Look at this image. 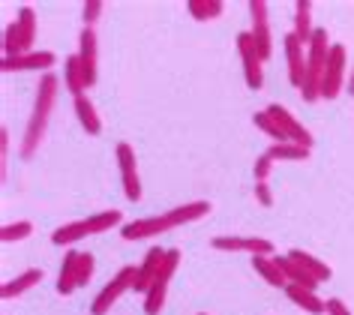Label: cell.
Wrapping results in <instances>:
<instances>
[{"instance_id": "6da1fadb", "label": "cell", "mask_w": 354, "mask_h": 315, "mask_svg": "<svg viewBox=\"0 0 354 315\" xmlns=\"http://www.w3.org/2000/svg\"><path fill=\"white\" fill-rule=\"evenodd\" d=\"M210 201L198 198V201H187V204H177L165 213H156V216H141V220H132V222H123L120 229V238L123 240H147V238H156V234H165L171 229H180L187 222H198L210 213Z\"/></svg>"}, {"instance_id": "7a4b0ae2", "label": "cell", "mask_w": 354, "mask_h": 315, "mask_svg": "<svg viewBox=\"0 0 354 315\" xmlns=\"http://www.w3.org/2000/svg\"><path fill=\"white\" fill-rule=\"evenodd\" d=\"M57 93H60V78L55 73H46L37 84V99H33V111L28 117V129L21 135V160H33L46 138V129H48V120H51V111L57 105Z\"/></svg>"}, {"instance_id": "3957f363", "label": "cell", "mask_w": 354, "mask_h": 315, "mask_svg": "<svg viewBox=\"0 0 354 315\" xmlns=\"http://www.w3.org/2000/svg\"><path fill=\"white\" fill-rule=\"evenodd\" d=\"M111 229H123L120 210H102V213H93V216H87V220L60 225V229L51 234V243H55V247H73V243L91 238V234H105Z\"/></svg>"}, {"instance_id": "277c9868", "label": "cell", "mask_w": 354, "mask_h": 315, "mask_svg": "<svg viewBox=\"0 0 354 315\" xmlns=\"http://www.w3.org/2000/svg\"><path fill=\"white\" fill-rule=\"evenodd\" d=\"M330 48L333 42L327 37L324 28H315L313 39H309L306 46V84L300 96H304V102H318L322 99V78H324V66H327V57H330Z\"/></svg>"}, {"instance_id": "5b68a950", "label": "cell", "mask_w": 354, "mask_h": 315, "mask_svg": "<svg viewBox=\"0 0 354 315\" xmlns=\"http://www.w3.org/2000/svg\"><path fill=\"white\" fill-rule=\"evenodd\" d=\"M96 270V258L93 252H82V249H69L64 256V265L57 270V292L60 294H73L82 285H87L93 279Z\"/></svg>"}, {"instance_id": "8992f818", "label": "cell", "mask_w": 354, "mask_h": 315, "mask_svg": "<svg viewBox=\"0 0 354 315\" xmlns=\"http://www.w3.org/2000/svg\"><path fill=\"white\" fill-rule=\"evenodd\" d=\"M33 39H37V12H33V6H21L19 19L3 30V57L30 55Z\"/></svg>"}, {"instance_id": "52a82bcc", "label": "cell", "mask_w": 354, "mask_h": 315, "mask_svg": "<svg viewBox=\"0 0 354 315\" xmlns=\"http://www.w3.org/2000/svg\"><path fill=\"white\" fill-rule=\"evenodd\" d=\"M136 279H138V267L136 265H127V267H120L118 274H114L109 283L102 285V292L93 297V303H91V315H109L111 312V306L120 300L123 294L129 292L132 285H136Z\"/></svg>"}, {"instance_id": "ba28073f", "label": "cell", "mask_w": 354, "mask_h": 315, "mask_svg": "<svg viewBox=\"0 0 354 315\" xmlns=\"http://www.w3.org/2000/svg\"><path fill=\"white\" fill-rule=\"evenodd\" d=\"M345 84H348V51L339 42H333L322 78V99H336L345 90Z\"/></svg>"}, {"instance_id": "9c48e42d", "label": "cell", "mask_w": 354, "mask_h": 315, "mask_svg": "<svg viewBox=\"0 0 354 315\" xmlns=\"http://www.w3.org/2000/svg\"><path fill=\"white\" fill-rule=\"evenodd\" d=\"M237 55H241V64H243L246 87L261 90V84H264V60L259 55V46H255V39H252L250 30L237 33Z\"/></svg>"}, {"instance_id": "30bf717a", "label": "cell", "mask_w": 354, "mask_h": 315, "mask_svg": "<svg viewBox=\"0 0 354 315\" xmlns=\"http://www.w3.org/2000/svg\"><path fill=\"white\" fill-rule=\"evenodd\" d=\"M250 33L259 46L261 60L268 64L273 57V30H270V10L264 0H250Z\"/></svg>"}, {"instance_id": "8fae6325", "label": "cell", "mask_w": 354, "mask_h": 315, "mask_svg": "<svg viewBox=\"0 0 354 315\" xmlns=\"http://www.w3.org/2000/svg\"><path fill=\"white\" fill-rule=\"evenodd\" d=\"M264 111H268V115H270L273 120H277L279 129H282V135H286L291 144H300V147H309V151H313V142H315L313 133H309V129H306L304 124H300V120H297L295 115H291L286 105L273 102V105H268Z\"/></svg>"}, {"instance_id": "7c38bea8", "label": "cell", "mask_w": 354, "mask_h": 315, "mask_svg": "<svg viewBox=\"0 0 354 315\" xmlns=\"http://www.w3.org/2000/svg\"><path fill=\"white\" fill-rule=\"evenodd\" d=\"M118 165H120V178H123V195L127 201H141V174H138V160L132 144L120 142L118 144Z\"/></svg>"}, {"instance_id": "4fadbf2b", "label": "cell", "mask_w": 354, "mask_h": 315, "mask_svg": "<svg viewBox=\"0 0 354 315\" xmlns=\"http://www.w3.org/2000/svg\"><path fill=\"white\" fill-rule=\"evenodd\" d=\"M219 252H250V256H273V243L268 238H243V234H219L210 240Z\"/></svg>"}, {"instance_id": "5bb4252c", "label": "cell", "mask_w": 354, "mask_h": 315, "mask_svg": "<svg viewBox=\"0 0 354 315\" xmlns=\"http://www.w3.org/2000/svg\"><path fill=\"white\" fill-rule=\"evenodd\" d=\"M282 51H286V60H288V82L291 87H297V90H304L306 84V46L300 42L295 33H286L282 37Z\"/></svg>"}, {"instance_id": "9a60e30c", "label": "cell", "mask_w": 354, "mask_h": 315, "mask_svg": "<svg viewBox=\"0 0 354 315\" xmlns=\"http://www.w3.org/2000/svg\"><path fill=\"white\" fill-rule=\"evenodd\" d=\"M78 60L84 66V82L87 87L96 84V75H100V37H96L93 28H84L78 33Z\"/></svg>"}, {"instance_id": "2e32d148", "label": "cell", "mask_w": 354, "mask_h": 315, "mask_svg": "<svg viewBox=\"0 0 354 315\" xmlns=\"http://www.w3.org/2000/svg\"><path fill=\"white\" fill-rule=\"evenodd\" d=\"M57 64L55 51H30V55H19V57H0V69L3 73H28V69H37V73H51V66Z\"/></svg>"}, {"instance_id": "e0dca14e", "label": "cell", "mask_w": 354, "mask_h": 315, "mask_svg": "<svg viewBox=\"0 0 354 315\" xmlns=\"http://www.w3.org/2000/svg\"><path fill=\"white\" fill-rule=\"evenodd\" d=\"M165 252H168V249H159V247L147 249L145 261H141V265H138V279H136V285H132V292H138V294H147L150 288H153L156 276H159V270H162Z\"/></svg>"}, {"instance_id": "ac0fdd59", "label": "cell", "mask_w": 354, "mask_h": 315, "mask_svg": "<svg viewBox=\"0 0 354 315\" xmlns=\"http://www.w3.org/2000/svg\"><path fill=\"white\" fill-rule=\"evenodd\" d=\"M42 279H46V274H42L39 267H30V270H24V274H19L15 279H6L3 288H0V297H3V300L21 297V294H28L30 288H37Z\"/></svg>"}, {"instance_id": "d6986e66", "label": "cell", "mask_w": 354, "mask_h": 315, "mask_svg": "<svg viewBox=\"0 0 354 315\" xmlns=\"http://www.w3.org/2000/svg\"><path fill=\"white\" fill-rule=\"evenodd\" d=\"M273 258H277V265H279L282 274H286L288 285H300V288H309V292H315V288L322 285V283H318V279H315L313 274H306V270L300 267V265H297V261L291 258V256H273Z\"/></svg>"}, {"instance_id": "ffe728a7", "label": "cell", "mask_w": 354, "mask_h": 315, "mask_svg": "<svg viewBox=\"0 0 354 315\" xmlns=\"http://www.w3.org/2000/svg\"><path fill=\"white\" fill-rule=\"evenodd\" d=\"M252 270H255V274H259L270 288H282V292L288 288V279H286V274L279 270V265H277V258H273V256H252Z\"/></svg>"}, {"instance_id": "44dd1931", "label": "cell", "mask_w": 354, "mask_h": 315, "mask_svg": "<svg viewBox=\"0 0 354 315\" xmlns=\"http://www.w3.org/2000/svg\"><path fill=\"white\" fill-rule=\"evenodd\" d=\"M75 117L78 124H82V129L87 135H100L102 133V117L100 111H96V105L91 102V96H75Z\"/></svg>"}, {"instance_id": "7402d4cb", "label": "cell", "mask_w": 354, "mask_h": 315, "mask_svg": "<svg viewBox=\"0 0 354 315\" xmlns=\"http://www.w3.org/2000/svg\"><path fill=\"white\" fill-rule=\"evenodd\" d=\"M286 294H288V300L300 306L304 312L309 315H324L327 312V300H322L315 292H309V288H300V285H288L286 288Z\"/></svg>"}, {"instance_id": "603a6c76", "label": "cell", "mask_w": 354, "mask_h": 315, "mask_svg": "<svg viewBox=\"0 0 354 315\" xmlns=\"http://www.w3.org/2000/svg\"><path fill=\"white\" fill-rule=\"evenodd\" d=\"M288 256L295 258L297 265L306 270V274H313V276L318 279V283H330L333 270H330V265H327V261H322L318 256H313V252H306V249H291Z\"/></svg>"}, {"instance_id": "cb8c5ba5", "label": "cell", "mask_w": 354, "mask_h": 315, "mask_svg": "<svg viewBox=\"0 0 354 315\" xmlns=\"http://www.w3.org/2000/svg\"><path fill=\"white\" fill-rule=\"evenodd\" d=\"M64 87L73 96H84V90H87L84 66H82V60H78V55H69L64 60Z\"/></svg>"}, {"instance_id": "d4e9b609", "label": "cell", "mask_w": 354, "mask_h": 315, "mask_svg": "<svg viewBox=\"0 0 354 315\" xmlns=\"http://www.w3.org/2000/svg\"><path fill=\"white\" fill-rule=\"evenodd\" d=\"M291 33L304 42V46H309V39H313V3L309 0H297L295 3V28H291Z\"/></svg>"}, {"instance_id": "484cf974", "label": "cell", "mask_w": 354, "mask_h": 315, "mask_svg": "<svg viewBox=\"0 0 354 315\" xmlns=\"http://www.w3.org/2000/svg\"><path fill=\"white\" fill-rule=\"evenodd\" d=\"M187 12L196 21H216L219 15L225 12V3H223V0H189Z\"/></svg>"}, {"instance_id": "4316f807", "label": "cell", "mask_w": 354, "mask_h": 315, "mask_svg": "<svg viewBox=\"0 0 354 315\" xmlns=\"http://www.w3.org/2000/svg\"><path fill=\"white\" fill-rule=\"evenodd\" d=\"M270 156L273 162H304L309 160V147H300V144H291V142H282V144H270L268 151H264Z\"/></svg>"}, {"instance_id": "83f0119b", "label": "cell", "mask_w": 354, "mask_h": 315, "mask_svg": "<svg viewBox=\"0 0 354 315\" xmlns=\"http://www.w3.org/2000/svg\"><path fill=\"white\" fill-rule=\"evenodd\" d=\"M252 124H255V129H261V133L270 138V144H282V142H288V138L282 135L279 124L268 115V111H255V115H252Z\"/></svg>"}, {"instance_id": "f1b7e54d", "label": "cell", "mask_w": 354, "mask_h": 315, "mask_svg": "<svg viewBox=\"0 0 354 315\" xmlns=\"http://www.w3.org/2000/svg\"><path fill=\"white\" fill-rule=\"evenodd\" d=\"M33 234V222L30 220H19V222H6L0 229V240L3 243H19V240H28Z\"/></svg>"}, {"instance_id": "f546056e", "label": "cell", "mask_w": 354, "mask_h": 315, "mask_svg": "<svg viewBox=\"0 0 354 315\" xmlns=\"http://www.w3.org/2000/svg\"><path fill=\"white\" fill-rule=\"evenodd\" d=\"M165 294H168V285L165 283H153V288L145 294V315H159L162 312Z\"/></svg>"}, {"instance_id": "4dcf8cb0", "label": "cell", "mask_w": 354, "mask_h": 315, "mask_svg": "<svg viewBox=\"0 0 354 315\" xmlns=\"http://www.w3.org/2000/svg\"><path fill=\"white\" fill-rule=\"evenodd\" d=\"M102 12H105V3H102V0H87V3L82 6L84 28H96V21L102 19Z\"/></svg>"}, {"instance_id": "1f68e13d", "label": "cell", "mask_w": 354, "mask_h": 315, "mask_svg": "<svg viewBox=\"0 0 354 315\" xmlns=\"http://www.w3.org/2000/svg\"><path fill=\"white\" fill-rule=\"evenodd\" d=\"M270 171H273V160L268 153H261L259 160H255V165H252V174H255V183H268V178H270Z\"/></svg>"}, {"instance_id": "d6a6232c", "label": "cell", "mask_w": 354, "mask_h": 315, "mask_svg": "<svg viewBox=\"0 0 354 315\" xmlns=\"http://www.w3.org/2000/svg\"><path fill=\"white\" fill-rule=\"evenodd\" d=\"M255 201L261 207H273V192H270V183H255Z\"/></svg>"}, {"instance_id": "836d02e7", "label": "cell", "mask_w": 354, "mask_h": 315, "mask_svg": "<svg viewBox=\"0 0 354 315\" xmlns=\"http://www.w3.org/2000/svg\"><path fill=\"white\" fill-rule=\"evenodd\" d=\"M6 160H10V129L0 126V165H3V174H6Z\"/></svg>"}, {"instance_id": "e575fe53", "label": "cell", "mask_w": 354, "mask_h": 315, "mask_svg": "<svg viewBox=\"0 0 354 315\" xmlns=\"http://www.w3.org/2000/svg\"><path fill=\"white\" fill-rule=\"evenodd\" d=\"M327 315H354L339 297H327Z\"/></svg>"}, {"instance_id": "d590c367", "label": "cell", "mask_w": 354, "mask_h": 315, "mask_svg": "<svg viewBox=\"0 0 354 315\" xmlns=\"http://www.w3.org/2000/svg\"><path fill=\"white\" fill-rule=\"evenodd\" d=\"M345 90H348L354 96V69H351V75H348V84H345Z\"/></svg>"}]
</instances>
